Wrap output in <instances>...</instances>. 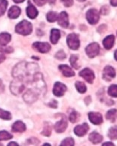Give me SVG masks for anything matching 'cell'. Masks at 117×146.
Wrapping results in <instances>:
<instances>
[{
  "label": "cell",
  "mask_w": 117,
  "mask_h": 146,
  "mask_svg": "<svg viewBox=\"0 0 117 146\" xmlns=\"http://www.w3.org/2000/svg\"><path fill=\"white\" fill-rule=\"evenodd\" d=\"M108 136L110 139L116 140L117 139V126L113 127L109 129Z\"/></svg>",
  "instance_id": "obj_24"
},
{
  "label": "cell",
  "mask_w": 117,
  "mask_h": 146,
  "mask_svg": "<svg viewBox=\"0 0 117 146\" xmlns=\"http://www.w3.org/2000/svg\"><path fill=\"white\" fill-rule=\"evenodd\" d=\"M49 106H50L51 108H53V109H55V108L57 106V102L55 100H52V102H51V103H49Z\"/></svg>",
  "instance_id": "obj_38"
},
{
  "label": "cell",
  "mask_w": 117,
  "mask_h": 146,
  "mask_svg": "<svg viewBox=\"0 0 117 146\" xmlns=\"http://www.w3.org/2000/svg\"><path fill=\"white\" fill-rule=\"evenodd\" d=\"M114 42H115V37L113 35H110V36H108L105 38L103 42V44L107 50H110V48H113Z\"/></svg>",
  "instance_id": "obj_18"
},
{
  "label": "cell",
  "mask_w": 117,
  "mask_h": 146,
  "mask_svg": "<svg viewBox=\"0 0 117 146\" xmlns=\"http://www.w3.org/2000/svg\"><path fill=\"white\" fill-rule=\"evenodd\" d=\"M23 98L27 103H33L39 98V91L34 89H28L23 94Z\"/></svg>",
  "instance_id": "obj_3"
},
{
  "label": "cell",
  "mask_w": 117,
  "mask_h": 146,
  "mask_svg": "<svg viewBox=\"0 0 117 146\" xmlns=\"http://www.w3.org/2000/svg\"><path fill=\"white\" fill-rule=\"evenodd\" d=\"M5 60V56L3 54H0V63H2V62H4Z\"/></svg>",
  "instance_id": "obj_40"
},
{
  "label": "cell",
  "mask_w": 117,
  "mask_h": 146,
  "mask_svg": "<svg viewBox=\"0 0 117 146\" xmlns=\"http://www.w3.org/2000/svg\"><path fill=\"white\" fill-rule=\"evenodd\" d=\"M114 57H115V59L117 60V50L115 51V54H114Z\"/></svg>",
  "instance_id": "obj_45"
},
{
  "label": "cell",
  "mask_w": 117,
  "mask_h": 146,
  "mask_svg": "<svg viewBox=\"0 0 117 146\" xmlns=\"http://www.w3.org/2000/svg\"><path fill=\"white\" fill-rule=\"evenodd\" d=\"M67 118L64 115H62V118L59 121H57L55 125H54V129L57 133H61L65 131V129H67Z\"/></svg>",
  "instance_id": "obj_9"
},
{
  "label": "cell",
  "mask_w": 117,
  "mask_h": 146,
  "mask_svg": "<svg viewBox=\"0 0 117 146\" xmlns=\"http://www.w3.org/2000/svg\"><path fill=\"white\" fill-rule=\"evenodd\" d=\"M89 140L93 144H98L103 140V137L99 133H98L96 132H94L89 135Z\"/></svg>",
  "instance_id": "obj_21"
},
{
  "label": "cell",
  "mask_w": 117,
  "mask_h": 146,
  "mask_svg": "<svg viewBox=\"0 0 117 146\" xmlns=\"http://www.w3.org/2000/svg\"><path fill=\"white\" fill-rule=\"evenodd\" d=\"M110 4L112 6H117V0H110Z\"/></svg>",
  "instance_id": "obj_41"
},
{
  "label": "cell",
  "mask_w": 117,
  "mask_h": 146,
  "mask_svg": "<svg viewBox=\"0 0 117 146\" xmlns=\"http://www.w3.org/2000/svg\"><path fill=\"white\" fill-rule=\"evenodd\" d=\"M86 54L90 58H94L99 54L100 52V46L98 43H92L88 44L86 48Z\"/></svg>",
  "instance_id": "obj_4"
},
{
  "label": "cell",
  "mask_w": 117,
  "mask_h": 146,
  "mask_svg": "<svg viewBox=\"0 0 117 146\" xmlns=\"http://www.w3.org/2000/svg\"><path fill=\"white\" fill-rule=\"evenodd\" d=\"M14 145L17 146L18 145V144H17V142H10V143L8 145V146H14Z\"/></svg>",
  "instance_id": "obj_43"
},
{
  "label": "cell",
  "mask_w": 117,
  "mask_h": 146,
  "mask_svg": "<svg viewBox=\"0 0 117 146\" xmlns=\"http://www.w3.org/2000/svg\"><path fill=\"white\" fill-rule=\"evenodd\" d=\"M116 76V71L113 67L110 66H107L104 69L103 78L106 81H110Z\"/></svg>",
  "instance_id": "obj_10"
},
{
  "label": "cell",
  "mask_w": 117,
  "mask_h": 146,
  "mask_svg": "<svg viewBox=\"0 0 117 146\" xmlns=\"http://www.w3.org/2000/svg\"><path fill=\"white\" fill-rule=\"evenodd\" d=\"M102 145L103 146H107V145H113L112 142H105V143H104Z\"/></svg>",
  "instance_id": "obj_42"
},
{
  "label": "cell",
  "mask_w": 117,
  "mask_h": 146,
  "mask_svg": "<svg viewBox=\"0 0 117 146\" xmlns=\"http://www.w3.org/2000/svg\"><path fill=\"white\" fill-rule=\"evenodd\" d=\"M75 86L76 88V90H78V92H79V93H81V94H84V93L86 91V90H87V88H86V84H85L83 82H76Z\"/></svg>",
  "instance_id": "obj_23"
},
{
  "label": "cell",
  "mask_w": 117,
  "mask_h": 146,
  "mask_svg": "<svg viewBox=\"0 0 117 146\" xmlns=\"http://www.w3.org/2000/svg\"><path fill=\"white\" fill-rule=\"evenodd\" d=\"M77 60H78V56L77 55H72L70 56V64H71L73 68H75L76 69H78L80 68L79 65L77 64Z\"/></svg>",
  "instance_id": "obj_31"
},
{
  "label": "cell",
  "mask_w": 117,
  "mask_h": 146,
  "mask_svg": "<svg viewBox=\"0 0 117 146\" xmlns=\"http://www.w3.org/2000/svg\"><path fill=\"white\" fill-rule=\"evenodd\" d=\"M108 94L113 97H117V85H111L108 89Z\"/></svg>",
  "instance_id": "obj_29"
},
{
  "label": "cell",
  "mask_w": 117,
  "mask_h": 146,
  "mask_svg": "<svg viewBox=\"0 0 117 146\" xmlns=\"http://www.w3.org/2000/svg\"><path fill=\"white\" fill-rule=\"evenodd\" d=\"M47 20H48V22H54L57 20V15L56 12L54 11H50L47 14Z\"/></svg>",
  "instance_id": "obj_28"
},
{
  "label": "cell",
  "mask_w": 117,
  "mask_h": 146,
  "mask_svg": "<svg viewBox=\"0 0 117 146\" xmlns=\"http://www.w3.org/2000/svg\"><path fill=\"white\" fill-rule=\"evenodd\" d=\"M116 114H117V110L116 109H111L107 113L106 115V118L107 120H110L112 122H114L116 117Z\"/></svg>",
  "instance_id": "obj_22"
},
{
  "label": "cell",
  "mask_w": 117,
  "mask_h": 146,
  "mask_svg": "<svg viewBox=\"0 0 117 146\" xmlns=\"http://www.w3.org/2000/svg\"><path fill=\"white\" fill-rule=\"evenodd\" d=\"M61 37V32L57 29H52L51 31V36H50V40L52 44H55L57 43L58 40L60 39Z\"/></svg>",
  "instance_id": "obj_19"
},
{
  "label": "cell",
  "mask_w": 117,
  "mask_h": 146,
  "mask_svg": "<svg viewBox=\"0 0 117 146\" xmlns=\"http://www.w3.org/2000/svg\"><path fill=\"white\" fill-rule=\"evenodd\" d=\"M11 39V36L8 33H0V44L2 46H5L9 44Z\"/></svg>",
  "instance_id": "obj_20"
},
{
  "label": "cell",
  "mask_w": 117,
  "mask_h": 146,
  "mask_svg": "<svg viewBox=\"0 0 117 146\" xmlns=\"http://www.w3.org/2000/svg\"><path fill=\"white\" fill-rule=\"evenodd\" d=\"M78 117H79L78 113L76 112V111H73V112H71V114L70 115V121L71 123H75V122L77 121Z\"/></svg>",
  "instance_id": "obj_33"
},
{
  "label": "cell",
  "mask_w": 117,
  "mask_h": 146,
  "mask_svg": "<svg viewBox=\"0 0 117 146\" xmlns=\"http://www.w3.org/2000/svg\"><path fill=\"white\" fill-rule=\"evenodd\" d=\"M27 129L26 125L21 121H16L12 125V131L15 133H23Z\"/></svg>",
  "instance_id": "obj_16"
},
{
  "label": "cell",
  "mask_w": 117,
  "mask_h": 146,
  "mask_svg": "<svg viewBox=\"0 0 117 146\" xmlns=\"http://www.w3.org/2000/svg\"><path fill=\"white\" fill-rule=\"evenodd\" d=\"M21 13V9L18 6H12L11 7L10 9L9 10L8 16L11 19H16L20 16Z\"/></svg>",
  "instance_id": "obj_15"
},
{
  "label": "cell",
  "mask_w": 117,
  "mask_h": 146,
  "mask_svg": "<svg viewBox=\"0 0 117 146\" xmlns=\"http://www.w3.org/2000/svg\"><path fill=\"white\" fill-rule=\"evenodd\" d=\"M61 2H63L64 5L65 7H70L73 4V0H61Z\"/></svg>",
  "instance_id": "obj_36"
},
{
  "label": "cell",
  "mask_w": 117,
  "mask_h": 146,
  "mask_svg": "<svg viewBox=\"0 0 117 146\" xmlns=\"http://www.w3.org/2000/svg\"><path fill=\"white\" fill-rule=\"evenodd\" d=\"M67 90V87L65 84L61 83V82H56L54 84V88H53V94L55 96L61 97L65 94V92Z\"/></svg>",
  "instance_id": "obj_8"
},
{
  "label": "cell",
  "mask_w": 117,
  "mask_h": 146,
  "mask_svg": "<svg viewBox=\"0 0 117 146\" xmlns=\"http://www.w3.org/2000/svg\"><path fill=\"white\" fill-rule=\"evenodd\" d=\"M8 1L7 0H0V16L4 15L8 6Z\"/></svg>",
  "instance_id": "obj_27"
},
{
  "label": "cell",
  "mask_w": 117,
  "mask_h": 146,
  "mask_svg": "<svg viewBox=\"0 0 117 146\" xmlns=\"http://www.w3.org/2000/svg\"><path fill=\"white\" fill-rule=\"evenodd\" d=\"M77 1H79V2H85L86 0H77Z\"/></svg>",
  "instance_id": "obj_46"
},
{
  "label": "cell",
  "mask_w": 117,
  "mask_h": 146,
  "mask_svg": "<svg viewBox=\"0 0 117 146\" xmlns=\"http://www.w3.org/2000/svg\"><path fill=\"white\" fill-rule=\"evenodd\" d=\"M75 144L74 140L72 138H66L64 141H62L61 145L62 146H73Z\"/></svg>",
  "instance_id": "obj_32"
},
{
  "label": "cell",
  "mask_w": 117,
  "mask_h": 146,
  "mask_svg": "<svg viewBox=\"0 0 117 146\" xmlns=\"http://www.w3.org/2000/svg\"><path fill=\"white\" fill-rule=\"evenodd\" d=\"M33 48L42 54L48 53L51 50V45L47 42H36L33 43Z\"/></svg>",
  "instance_id": "obj_6"
},
{
  "label": "cell",
  "mask_w": 117,
  "mask_h": 146,
  "mask_svg": "<svg viewBox=\"0 0 117 146\" xmlns=\"http://www.w3.org/2000/svg\"><path fill=\"white\" fill-rule=\"evenodd\" d=\"M80 75L88 83H93V81L94 79V74L90 69H88V68L84 69L80 72Z\"/></svg>",
  "instance_id": "obj_7"
},
{
  "label": "cell",
  "mask_w": 117,
  "mask_h": 146,
  "mask_svg": "<svg viewBox=\"0 0 117 146\" xmlns=\"http://www.w3.org/2000/svg\"><path fill=\"white\" fill-rule=\"evenodd\" d=\"M59 69L61 70L62 74L66 77H72L75 75V72L67 65H61L59 66Z\"/></svg>",
  "instance_id": "obj_17"
},
{
  "label": "cell",
  "mask_w": 117,
  "mask_h": 146,
  "mask_svg": "<svg viewBox=\"0 0 117 146\" xmlns=\"http://www.w3.org/2000/svg\"><path fill=\"white\" fill-rule=\"evenodd\" d=\"M88 118L91 123L95 125H99L103 122L102 115L98 112H90L88 113Z\"/></svg>",
  "instance_id": "obj_11"
},
{
  "label": "cell",
  "mask_w": 117,
  "mask_h": 146,
  "mask_svg": "<svg viewBox=\"0 0 117 146\" xmlns=\"http://www.w3.org/2000/svg\"><path fill=\"white\" fill-rule=\"evenodd\" d=\"M0 118L3 119V120H11V115L9 111L0 109Z\"/></svg>",
  "instance_id": "obj_30"
},
{
  "label": "cell",
  "mask_w": 117,
  "mask_h": 146,
  "mask_svg": "<svg viewBox=\"0 0 117 146\" xmlns=\"http://www.w3.org/2000/svg\"><path fill=\"white\" fill-rule=\"evenodd\" d=\"M50 145L48 144V143H45V144H44V145Z\"/></svg>",
  "instance_id": "obj_47"
},
{
  "label": "cell",
  "mask_w": 117,
  "mask_h": 146,
  "mask_svg": "<svg viewBox=\"0 0 117 146\" xmlns=\"http://www.w3.org/2000/svg\"><path fill=\"white\" fill-rule=\"evenodd\" d=\"M99 12L96 9H91L86 13V19L90 24H96L99 21Z\"/></svg>",
  "instance_id": "obj_5"
},
{
  "label": "cell",
  "mask_w": 117,
  "mask_h": 146,
  "mask_svg": "<svg viewBox=\"0 0 117 146\" xmlns=\"http://www.w3.org/2000/svg\"><path fill=\"white\" fill-rule=\"evenodd\" d=\"M15 3H21V2H24V0H13Z\"/></svg>",
  "instance_id": "obj_44"
},
{
  "label": "cell",
  "mask_w": 117,
  "mask_h": 146,
  "mask_svg": "<svg viewBox=\"0 0 117 146\" xmlns=\"http://www.w3.org/2000/svg\"><path fill=\"white\" fill-rule=\"evenodd\" d=\"M13 48L11 47H7V48H0V51H2L3 53H6V54H9V53L13 52Z\"/></svg>",
  "instance_id": "obj_35"
},
{
  "label": "cell",
  "mask_w": 117,
  "mask_h": 146,
  "mask_svg": "<svg viewBox=\"0 0 117 146\" xmlns=\"http://www.w3.org/2000/svg\"><path fill=\"white\" fill-rule=\"evenodd\" d=\"M13 136L5 130L0 131V141H5L12 139Z\"/></svg>",
  "instance_id": "obj_25"
},
{
  "label": "cell",
  "mask_w": 117,
  "mask_h": 146,
  "mask_svg": "<svg viewBox=\"0 0 117 146\" xmlns=\"http://www.w3.org/2000/svg\"><path fill=\"white\" fill-rule=\"evenodd\" d=\"M55 57L58 60H63V59L66 58V54L63 50H59L55 55Z\"/></svg>",
  "instance_id": "obj_34"
},
{
  "label": "cell",
  "mask_w": 117,
  "mask_h": 146,
  "mask_svg": "<svg viewBox=\"0 0 117 146\" xmlns=\"http://www.w3.org/2000/svg\"><path fill=\"white\" fill-rule=\"evenodd\" d=\"M57 22H58L59 25L62 27H68V26H69V18H68V15L67 14V12L62 11L59 15V17H57Z\"/></svg>",
  "instance_id": "obj_12"
},
{
  "label": "cell",
  "mask_w": 117,
  "mask_h": 146,
  "mask_svg": "<svg viewBox=\"0 0 117 146\" xmlns=\"http://www.w3.org/2000/svg\"><path fill=\"white\" fill-rule=\"evenodd\" d=\"M88 125L87 123H84L82 125H78L74 128V133L76 136H83L86 134V133L88 132Z\"/></svg>",
  "instance_id": "obj_13"
},
{
  "label": "cell",
  "mask_w": 117,
  "mask_h": 146,
  "mask_svg": "<svg viewBox=\"0 0 117 146\" xmlns=\"http://www.w3.org/2000/svg\"><path fill=\"white\" fill-rule=\"evenodd\" d=\"M27 17L30 19H35L39 15L37 9H36V7L33 6V5L30 4V2H29V5L27 8Z\"/></svg>",
  "instance_id": "obj_14"
},
{
  "label": "cell",
  "mask_w": 117,
  "mask_h": 146,
  "mask_svg": "<svg viewBox=\"0 0 117 146\" xmlns=\"http://www.w3.org/2000/svg\"><path fill=\"white\" fill-rule=\"evenodd\" d=\"M15 31L18 34L23 36H28L33 31V26L32 23L29 21L23 20L21 22L18 23L15 27Z\"/></svg>",
  "instance_id": "obj_1"
},
{
  "label": "cell",
  "mask_w": 117,
  "mask_h": 146,
  "mask_svg": "<svg viewBox=\"0 0 117 146\" xmlns=\"http://www.w3.org/2000/svg\"><path fill=\"white\" fill-rule=\"evenodd\" d=\"M34 2L38 6H42V5H44L47 2V0H33Z\"/></svg>",
  "instance_id": "obj_37"
},
{
  "label": "cell",
  "mask_w": 117,
  "mask_h": 146,
  "mask_svg": "<svg viewBox=\"0 0 117 146\" xmlns=\"http://www.w3.org/2000/svg\"><path fill=\"white\" fill-rule=\"evenodd\" d=\"M67 45L72 50H77L80 48V43L77 34L70 33L67 38Z\"/></svg>",
  "instance_id": "obj_2"
},
{
  "label": "cell",
  "mask_w": 117,
  "mask_h": 146,
  "mask_svg": "<svg viewBox=\"0 0 117 146\" xmlns=\"http://www.w3.org/2000/svg\"><path fill=\"white\" fill-rule=\"evenodd\" d=\"M4 90H5V86L4 84H3V82H2V80L0 79V94L2 93V92H4Z\"/></svg>",
  "instance_id": "obj_39"
},
{
  "label": "cell",
  "mask_w": 117,
  "mask_h": 146,
  "mask_svg": "<svg viewBox=\"0 0 117 146\" xmlns=\"http://www.w3.org/2000/svg\"><path fill=\"white\" fill-rule=\"evenodd\" d=\"M51 134V125L49 123L46 122L45 123L44 129L42 132V135L45 136H49Z\"/></svg>",
  "instance_id": "obj_26"
}]
</instances>
